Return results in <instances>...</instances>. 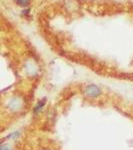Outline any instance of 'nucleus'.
<instances>
[{
    "label": "nucleus",
    "instance_id": "f257e3e1",
    "mask_svg": "<svg viewBox=\"0 0 133 150\" xmlns=\"http://www.w3.org/2000/svg\"><path fill=\"white\" fill-rule=\"evenodd\" d=\"M101 94H102V90L101 88L95 84H88L87 86H85L84 88V95L88 98L91 99H96L98 97H100Z\"/></svg>",
    "mask_w": 133,
    "mask_h": 150
},
{
    "label": "nucleus",
    "instance_id": "f03ea898",
    "mask_svg": "<svg viewBox=\"0 0 133 150\" xmlns=\"http://www.w3.org/2000/svg\"><path fill=\"white\" fill-rule=\"evenodd\" d=\"M23 106H24V102L22 98L18 97V96L13 97L8 103V108L12 112H18V111L22 110Z\"/></svg>",
    "mask_w": 133,
    "mask_h": 150
},
{
    "label": "nucleus",
    "instance_id": "7ed1b4c3",
    "mask_svg": "<svg viewBox=\"0 0 133 150\" xmlns=\"http://www.w3.org/2000/svg\"><path fill=\"white\" fill-rule=\"evenodd\" d=\"M45 103H46V99H43V100L39 101V102L37 103V105H36V107L34 108V112H39V111L42 109L43 106L45 105Z\"/></svg>",
    "mask_w": 133,
    "mask_h": 150
},
{
    "label": "nucleus",
    "instance_id": "20e7f679",
    "mask_svg": "<svg viewBox=\"0 0 133 150\" xmlns=\"http://www.w3.org/2000/svg\"><path fill=\"white\" fill-rule=\"evenodd\" d=\"M29 0H17V2L21 5H27Z\"/></svg>",
    "mask_w": 133,
    "mask_h": 150
},
{
    "label": "nucleus",
    "instance_id": "39448f33",
    "mask_svg": "<svg viewBox=\"0 0 133 150\" xmlns=\"http://www.w3.org/2000/svg\"><path fill=\"white\" fill-rule=\"evenodd\" d=\"M0 150H10V148H9L7 145H2V146L0 147Z\"/></svg>",
    "mask_w": 133,
    "mask_h": 150
},
{
    "label": "nucleus",
    "instance_id": "423d86ee",
    "mask_svg": "<svg viewBox=\"0 0 133 150\" xmlns=\"http://www.w3.org/2000/svg\"><path fill=\"white\" fill-rule=\"evenodd\" d=\"M41 150H50V149H47V148H45V149H41Z\"/></svg>",
    "mask_w": 133,
    "mask_h": 150
}]
</instances>
